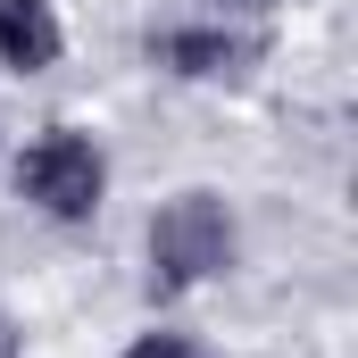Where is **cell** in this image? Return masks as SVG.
<instances>
[{
	"label": "cell",
	"instance_id": "cell-5",
	"mask_svg": "<svg viewBox=\"0 0 358 358\" xmlns=\"http://www.w3.org/2000/svg\"><path fill=\"white\" fill-rule=\"evenodd\" d=\"M125 358H208V350H200L192 334H142V342H134Z\"/></svg>",
	"mask_w": 358,
	"mask_h": 358
},
{
	"label": "cell",
	"instance_id": "cell-4",
	"mask_svg": "<svg viewBox=\"0 0 358 358\" xmlns=\"http://www.w3.org/2000/svg\"><path fill=\"white\" fill-rule=\"evenodd\" d=\"M67 34H59V8L50 0H0V67L8 76H42L59 67Z\"/></svg>",
	"mask_w": 358,
	"mask_h": 358
},
{
	"label": "cell",
	"instance_id": "cell-3",
	"mask_svg": "<svg viewBox=\"0 0 358 358\" xmlns=\"http://www.w3.org/2000/svg\"><path fill=\"white\" fill-rule=\"evenodd\" d=\"M150 59H159L167 76L217 84V76H242V67L259 59V42H250V34H225V25H183V34H159V42H150Z\"/></svg>",
	"mask_w": 358,
	"mask_h": 358
},
{
	"label": "cell",
	"instance_id": "cell-6",
	"mask_svg": "<svg viewBox=\"0 0 358 358\" xmlns=\"http://www.w3.org/2000/svg\"><path fill=\"white\" fill-rule=\"evenodd\" d=\"M217 8H275V0H217Z\"/></svg>",
	"mask_w": 358,
	"mask_h": 358
},
{
	"label": "cell",
	"instance_id": "cell-1",
	"mask_svg": "<svg viewBox=\"0 0 358 358\" xmlns=\"http://www.w3.org/2000/svg\"><path fill=\"white\" fill-rule=\"evenodd\" d=\"M234 250H242V234H234V208L217 192H176L150 217V283L159 292H192V283L225 275Z\"/></svg>",
	"mask_w": 358,
	"mask_h": 358
},
{
	"label": "cell",
	"instance_id": "cell-2",
	"mask_svg": "<svg viewBox=\"0 0 358 358\" xmlns=\"http://www.w3.org/2000/svg\"><path fill=\"white\" fill-rule=\"evenodd\" d=\"M17 192L42 208V217H59V225H84L92 208H100V192H108V159H100V142L76 134V125H50L25 159H17Z\"/></svg>",
	"mask_w": 358,
	"mask_h": 358
}]
</instances>
